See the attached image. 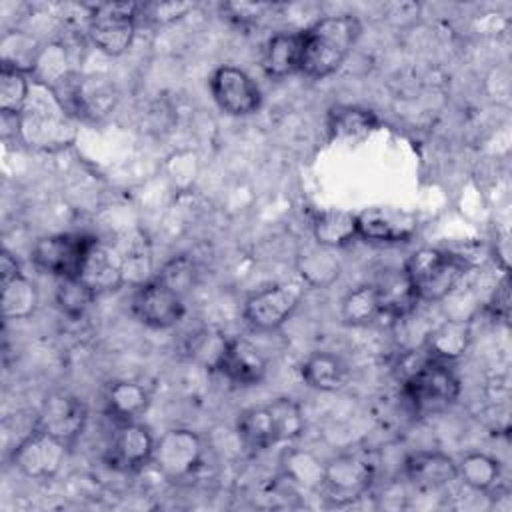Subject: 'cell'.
Wrapping results in <instances>:
<instances>
[{
    "label": "cell",
    "instance_id": "9a60e30c",
    "mask_svg": "<svg viewBox=\"0 0 512 512\" xmlns=\"http://www.w3.org/2000/svg\"><path fill=\"white\" fill-rule=\"evenodd\" d=\"M86 424V406L68 394H52L44 400L36 428L56 436L68 446L80 436Z\"/></svg>",
    "mask_w": 512,
    "mask_h": 512
},
{
    "label": "cell",
    "instance_id": "603a6c76",
    "mask_svg": "<svg viewBox=\"0 0 512 512\" xmlns=\"http://www.w3.org/2000/svg\"><path fill=\"white\" fill-rule=\"evenodd\" d=\"M106 412L120 422H134L148 408V392L138 382L120 380L106 392Z\"/></svg>",
    "mask_w": 512,
    "mask_h": 512
},
{
    "label": "cell",
    "instance_id": "277c9868",
    "mask_svg": "<svg viewBox=\"0 0 512 512\" xmlns=\"http://www.w3.org/2000/svg\"><path fill=\"white\" fill-rule=\"evenodd\" d=\"M468 268L470 264L464 256L438 248H420L408 258L404 272L418 300L438 302L456 288Z\"/></svg>",
    "mask_w": 512,
    "mask_h": 512
},
{
    "label": "cell",
    "instance_id": "8fae6325",
    "mask_svg": "<svg viewBox=\"0 0 512 512\" xmlns=\"http://www.w3.org/2000/svg\"><path fill=\"white\" fill-rule=\"evenodd\" d=\"M136 318L152 328H170L184 316L182 296L160 278L142 282L132 296Z\"/></svg>",
    "mask_w": 512,
    "mask_h": 512
},
{
    "label": "cell",
    "instance_id": "7402d4cb",
    "mask_svg": "<svg viewBox=\"0 0 512 512\" xmlns=\"http://www.w3.org/2000/svg\"><path fill=\"white\" fill-rule=\"evenodd\" d=\"M302 378L308 386L324 392L340 390L348 380L346 364L330 352H314L302 364Z\"/></svg>",
    "mask_w": 512,
    "mask_h": 512
},
{
    "label": "cell",
    "instance_id": "484cf974",
    "mask_svg": "<svg viewBox=\"0 0 512 512\" xmlns=\"http://www.w3.org/2000/svg\"><path fill=\"white\" fill-rule=\"evenodd\" d=\"M0 304L4 320H24L34 312L38 304V292L28 278L18 274L2 282Z\"/></svg>",
    "mask_w": 512,
    "mask_h": 512
},
{
    "label": "cell",
    "instance_id": "3957f363",
    "mask_svg": "<svg viewBox=\"0 0 512 512\" xmlns=\"http://www.w3.org/2000/svg\"><path fill=\"white\" fill-rule=\"evenodd\" d=\"M458 394V376L446 360L434 358L430 352L414 368L404 372L402 396L416 416H432L446 410Z\"/></svg>",
    "mask_w": 512,
    "mask_h": 512
},
{
    "label": "cell",
    "instance_id": "2e32d148",
    "mask_svg": "<svg viewBox=\"0 0 512 512\" xmlns=\"http://www.w3.org/2000/svg\"><path fill=\"white\" fill-rule=\"evenodd\" d=\"M216 368L238 386H254L266 374V360L248 340L228 338L216 356Z\"/></svg>",
    "mask_w": 512,
    "mask_h": 512
},
{
    "label": "cell",
    "instance_id": "d6986e66",
    "mask_svg": "<svg viewBox=\"0 0 512 512\" xmlns=\"http://www.w3.org/2000/svg\"><path fill=\"white\" fill-rule=\"evenodd\" d=\"M302 66V32H278L268 38L262 68L270 78H286Z\"/></svg>",
    "mask_w": 512,
    "mask_h": 512
},
{
    "label": "cell",
    "instance_id": "e575fe53",
    "mask_svg": "<svg viewBox=\"0 0 512 512\" xmlns=\"http://www.w3.org/2000/svg\"><path fill=\"white\" fill-rule=\"evenodd\" d=\"M286 476L306 488L320 490L324 480V466L308 452H292L286 462Z\"/></svg>",
    "mask_w": 512,
    "mask_h": 512
},
{
    "label": "cell",
    "instance_id": "6da1fadb",
    "mask_svg": "<svg viewBox=\"0 0 512 512\" xmlns=\"http://www.w3.org/2000/svg\"><path fill=\"white\" fill-rule=\"evenodd\" d=\"M18 134L30 148L54 152L76 140V124L56 92L42 82H34L18 116Z\"/></svg>",
    "mask_w": 512,
    "mask_h": 512
},
{
    "label": "cell",
    "instance_id": "7c38bea8",
    "mask_svg": "<svg viewBox=\"0 0 512 512\" xmlns=\"http://www.w3.org/2000/svg\"><path fill=\"white\" fill-rule=\"evenodd\" d=\"M374 476V468L360 456L344 454L324 466V480L320 490L334 504H348L360 498Z\"/></svg>",
    "mask_w": 512,
    "mask_h": 512
},
{
    "label": "cell",
    "instance_id": "8992f818",
    "mask_svg": "<svg viewBox=\"0 0 512 512\" xmlns=\"http://www.w3.org/2000/svg\"><path fill=\"white\" fill-rule=\"evenodd\" d=\"M52 90L56 92L64 108L76 118H104L112 112L116 104L114 86L106 78L70 74Z\"/></svg>",
    "mask_w": 512,
    "mask_h": 512
},
{
    "label": "cell",
    "instance_id": "4fadbf2b",
    "mask_svg": "<svg viewBox=\"0 0 512 512\" xmlns=\"http://www.w3.org/2000/svg\"><path fill=\"white\" fill-rule=\"evenodd\" d=\"M210 90L216 104L232 116L250 114L260 106V90L256 82L244 70L234 66L214 70Z\"/></svg>",
    "mask_w": 512,
    "mask_h": 512
},
{
    "label": "cell",
    "instance_id": "44dd1931",
    "mask_svg": "<svg viewBox=\"0 0 512 512\" xmlns=\"http://www.w3.org/2000/svg\"><path fill=\"white\" fill-rule=\"evenodd\" d=\"M406 476L422 488L446 486L458 478L456 462L440 452H414L404 462Z\"/></svg>",
    "mask_w": 512,
    "mask_h": 512
},
{
    "label": "cell",
    "instance_id": "5b68a950",
    "mask_svg": "<svg viewBox=\"0 0 512 512\" xmlns=\"http://www.w3.org/2000/svg\"><path fill=\"white\" fill-rule=\"evenodd\" d=\"M138 8L140 4L136 2H104L92 6L88 16L92 44L110 56L126 52L134 38Z\"/></svg>",
    "mask_w": 512,
    "mask_h": 512
},
{
    "label": "cell",
    "instance_id": "1f68e13d",
    "mask_svg": "<svg viewBox=\"0 0 512 512\" xmlns=\"http://www.w3.org/2000/svg\"><path fill=\"white\" fill-rule=\"evenodd\" d=\"M458 466V476L474 490H492L500 478V466L486 454H468Z\"/></svg>",
    "mask_w": 512,
    "mask_h": 512
},
{
    "label": "cell",
    "instance_id": "52a82bcc",
    "mask_svg": "<svg viewBox=\"0 0 512 512\" xmlns=\"http://www.w3.org/2000/svg\"><path fill=\"white\" fill-rule=\"evenodd\" d=\"M98 238L88 234H54L40 238L32 248L34 264L58 278L78 276Z\"/></svg>",
    "mask_w": 512,
    "mask_h": 512
},
{
    "label": "cell",
    "instance_id": "4316f807",
    "mask_svg": "<svg viewBox=\"0 0 512 512\" xmlns=\"http://www.w3.org/2000/svg\"><path fill=\"white\" fill-rule=\"evenodd\" d=\"M42 48H38L36 40L24 32H8L2 38V66L12 68L18 72H32L36 70L38 58Z\"/></svg>",
    "mask_w": 512,
    "mask_h": 512
},
{
    "label": "cell",
    "instance_id": "30bf717a",
    "mask_svg": "<svg viewBox=\"0 0 512 512\" xmlns=\"http://www.w3.org/2000/svg\"><path fill=\"white\" fill-rule=\"evenodd\" d=\"M152 462L168 480L188 478L202 462V442L190 430H168L154 442Z\"/></svg>",
    "mask_w": 512,
    "mask_h": 512
},
{
    "label": "cell",
    "instance_id": "ac0fdd59",
    "mask_svg": "<svg viewBox=\"0 0 512 512\" xmlns=\"http://www.w3.org/2000/svg\"><path fill=\"white\" fill-rule=\"evenodd\" d=\"M96 294L100 292H110L116 290L118 286H122V282L126 280L124 274V260L122 254L112 250L110 246L102 244L100 240L94 242V246L90 248L82 270L78 274Z\"/></svg>",
    "mask_w": 512,
    "mask_h": 512
},
{
    "label": "cell",
    "instance_id": "8d00e7d4",
    "mask_svg": "<svg viewBox=\"0 0 512 512\" xmlns=\"http://www.w3.org/2000/svg\"><path fill=\"white\" fill-rule=\"evenodd\" d=\"M162 282H166L170 288H174L180 296H184V292H188L194 282H196V268H194V262L186 256H178L174 260H170L160 276H158Z\"/></svg>",
    "mask_w": 512,
    "mask_h": 512
},
{
    "label": "cell",
    "instance_id": "e0dca14e",
    "mask_svg": "<svg viewBox=\"0 0 512 512\" xmlns=\"http://www.w3.org/2000/svg\"><path fill=\"white\" fill-rule=\"evenodd\" d=\"M154 440L150 432L136 422H120L108 446V462L112 468L132 472L152 460Z\"/></svg>",
    "mask_w": 512,
    "mask_h": 512
},
{
    "label": "cell",
    "instance_id": "f1b7e54d",
    "mask_svg": "<svg viewBox=\"0 0 512 512\" xmlns=\"http://www.w3.org/2000/svg\"><path fill=\"white\" fill-rule=\"evenodd\" d=\"M470 340V330L464 322H444L438 326L426 342V350L440 360H454L464 354Z\"/></svg>",
    "mask_w": 512,
    "mask_h": 512
},
{
    "label": "cell",
    "instance_id": "ffe728a7",
    "mask_svg": "<svg viewBox=\"0 0 512 512\" xmlns=\"http://www.w3.org/2000/svg\"><path fill=\"white\" fill-rule=\"evenodd\" d=\"M378 300H380V308H382V316L388 318H404L408 316L414 308H416V294L414 288L402 270H384L378 280L374 282Z\"/></svg>",
    "mask_w": 512,
    "mask_h": 512
},
{
    "label": "cell",
    "instance_id": "d4e9b609",
    "mask_svg": "<svg viewBox=\"0 0 512 512\" xmlns=\"http://www.w3.org/2000/svg\"><path fill=\"white\" fill-rule=\"evenodd\" d=\"M314 236L320 246L338 248L346 246L358 236L356 214L342 210H326L314 218Z\"/></svg>",
    "mask_w": 512,
    "mask_h": 512
},
{
    "label": "cell",
    "instance_id": "5bb4252c",
    "mask_svg": "<svg viewBox=\"0 0 512 512\" xmlns=\"http://www.w3.org/2000/svg\"><path fill=\"white\" fill-rule=\"evenodd\" d=\"M358 236L374 242H406L418 230V218L400 208H366L356 214Z\"/></svg>",
    "mask_w": 512,
    "mask_h": 512
},
{
    "label": "cell",
    "instance_id": "d6a6232c",
    "mask_svg": "<svg viewBox=\"0 0 512 512\" xmlns=\"http://www.w3.org/2000/svg\"><path fill=\"white\" fill-rule=\"evenodd\" d=\"M30 94V82L24 72L4 68L0 70V110L4 116H20Z\"/></svg>",
    "mask_w": 512,
    "mask_h": 512
},
{
    "label": "cell",
    "instance_id": "83f0119b",
    "mask_svg": "<svg viewBox=\"0 0 512 512\" xmlns=\"http://www.w3.org/2000/svg\"><path fill=\"white\" fill-rule=\"evenodd\" d=\"M378 126V118L370 110L354 106H338L330 112L328 128L334 138H362Z\"/></svg>",
    "mask_w": 512,
    "mask_h": 512
},
{
    "label": "cell",
    "instance_id": "f35d334b",
    "mask_svg": "<svg viewBox=\"0 0 512 512\" xmlns=\"http://www.w3.org/2000/svg\"><path fill=\"white\" fill-rule=\"evenodd\" d=\"M18 274H20V268H18L16 258L8 250H4L2 256H0V282L10 280V278H14Z\"/></svg>",
    "mask_w": 512,
    "mask_h": 512
},
{
    "label": "cell",
    "instance_id": "f546056e",
    "mask_svg": "<svg viewBox=\"0 0 512 512\" xmlns=\"http://www.w3.org/2000/svg\"><path fill=\"white\" fill-rule=\"evenodd\" d=\"M342 316L352 326H366L378 320L382 316V308L374 284H364L348 292L342 302Z\"/></svg>",
    "mask_w": 512,
    "mask_h": 512
},
{
    "label": "cell",
    "instance_id": "9c48e42d",
    "mask_svg": "<svg viewBox=\"0 0 512 512\" xmlns=\"http://www.w3.org/2000/svg\"><path fill=\"white\" fill-rule=\"evenodd\" d=\"M66 448V442L40 428H34L16 444L12 452V462L28 478L48 480L64 464Z\"/></svg>",
    "mask_w": 512,
    "mask_h": 512
},
{
    "label": "cell",
    "instance_id": "d590c367",
    "mask_svg": "<svg viewBox=\"0 0 512 512\" xmlns=\"http://www.w3.org/2000/svg\"><path fill=\"white\" fill-rule=\"evenodd\" d=\"M192 8H194L192 2H148V4H140L136 20H142L144 24H152V26H164L182 18Z\"/></svg>",
    "mask_w": 512,
    "mask_h": 512
},
{
    "label": "cell",
    "instance_id": "74e56055",
    "mask_svg": "<svg viewBox=\"0 0 512 512\" xmlns=\"http://www.w3.org/2000/svg\"><path fill=\"white\" fill-rule=\"evenodd\" d=\"M222 10L228 14L230 20L238 22V24H254L258 22L262 16H266L270 10H274L272 4H252V2H232V4H224Z\"/></svg>",
    "mask_w": 512,
    "mask_h": 512
},
{
    "label": "cell",
    "instance_id": "4dcf8cb0",
    "mask_svg": "<svg viewBox=\"0 0 512 512\" xmlns=\"http://www.w3.org/2000/svg\"><path fill=\"white\" fill-rule=\"evenodd\" d=\"M94 298L96 292L80 276L60 278L56 286V304L70 318H80L90 308Z\"/></svg>",
    "mask_w": 512,
    "mask_h": 512
},
{
    "label": "cell",
    "instance_id": "cb8c5ba5",
    "mask_svg": "<svg viewBox=\"0 0 512 512\" xmlns=\"http://www.w3.org/2000/svg\"><path fill=\"white\" fill-rule=\"evenodd\" d=\"M238 436L242 442L252 450L270 448L272 444H278V432L272 418V412L268 406L260 408H248L240 414L236 424Z\"/></svg>",
    "mask_w": 512,
    "mask_h": 512
},
{
    "label": "cell",
    "instance_id": "836d02e7",
    "mask_svg": "<svg viewBox=\"0 0 512 512\" xmlns=\"http://www.w3.org/2000/svg\"><path fill=\"white\" fill-rule=\"evenodd\" d=\"M274 424H276V432H278V440L286 442V440H294L302 434L304 430V416L300 406L290 400V398H276L272 404H268Z\"/></svg>",
    "mask_w": 512,
    "mask_h": 512
},
{
    "label": "cell",
    "instance_id": "7a4b0ae2",
    "mask_svg": "<svg viewBox=\"0 0 512 512\" xmlns=\"http://www.w3.org/2000/svg\"><path fill=\"white\" fill-rule=\"evenodd\" d=\"M360 34L358 18L350 14L328 16L302 32V66L310 78L330 76L340 68Z\"/></svg>",
    "mask_w": 512,
    "mask_h": 512
},
{
    "label": "cell",
    "instance_id": "ab89813d",
    "mask_svg": "<svg viewBox=\"0 0 512 512\" xmlns=\"http://www.w3.org/2000/svg\"><path fill=\"white\" fill-rule=\"evenodd\" d=\"M492 308H494V314H502L506 318V314H508V280L506 278L492 300Z\"/></svg>",
    "mask_w": 512,
    "mask_h": 512
},
{
    "label": "cell",
    "instance_id": "ba28073f",
    "mask_svg": "<svg viewBox=\"0 0 512 512\" xmlns=\"http://www.w3.org/2000/svg\"><path fill=\"white\" fill-rule=\"evenodd\" d=\"M302 296L304 284L298 280L268 286L246 300L244 316L258 330H274L296 310Z\"/></svg>",
    "mask_w": 512,
    "mask_h": 512
}]
</instances>
